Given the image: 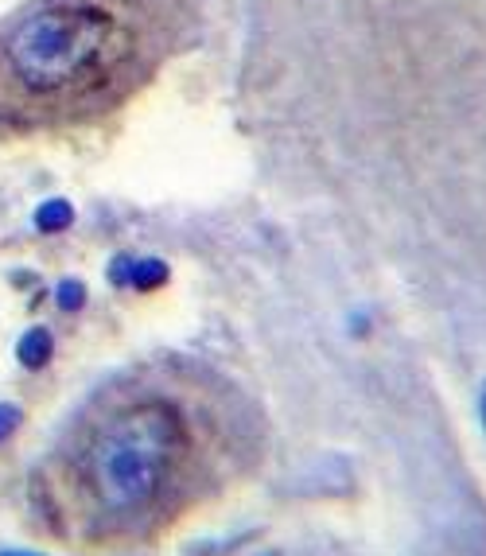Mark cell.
I'll return each instance as SVG.
<instances>
[{
  "label": "cell",
  "mask_w": 486,
  "mask_h": 556,
  "mask_svg": "<svg viewBox=\"0 0 486 556\" xmlns=\"http://www.w3.org/2000/svg\"><path fill=\"white\" fill-rule=\"evenodd\" d=\"M187 0H24L0 16V133L98 125L183 47Z\"/></svg>",
  "instance_id": "cell-1"
},
{
  "label": "cell",
  "mask_w": 486,
  "mask_h": 556,
  "mask_svg": "<svg viewBox=\"0 0 486 556\" xmlns=\"http://www.w3.org/2000/svg\"><path fill=\"white\" fill-rule=\"evenodd\" d=\"M55 331L47 327V323H32L20 339H16V362L28 370V374H39V370H47L51 366V358H55Z\"/></svg>",
  "instance_id": "cell-2"
},
{
  "label": "cell",
  "mask_w": 486,
  "mask_h": 556,
  "mask_svg": "<svg viewBox=\"0 0 486 556\" xmlns=\"http://www.w3.org/2000/svg\"><path fill=\"white\" fill-rule=\"evenodd\" d=\"M32 226H35V234H43V238L63 234V230L74 226V203H67V199H47V203H39L32 214Z\"/></svg>",
  "instance_id": "cell-3"
},
{
  "label": "cell",
  "mask_w": 486,
  "mask_h": 556,
  "mask_svg": "<svg viewBox=\"0 0 486 556\" xmlns=\"http://www.w3.org/2000/svg\"><path fill=\"white\" fill-rule=\"evenodd\" d=\"M172 277V269H168V261H160V257H140L137 265H133V284L129 288H137V292H156V288H164Z\"/></svg>",
  "instance_id": "cell-4"
},
{
  "label": "cell",
  "mask_w": 486,
  "mask_h": 556,
  "mask_svg": "<svg viewBox=\"0 0 486 556\" xmlns=\"http://www.w3.org/2000/svg\"><path fill=\"white\" fill-rule=\"evenodd\" d=\"M55 308L67 315H78L82 308H86V300H90V288H86V280L78 277H63L59 284H55Z\"/></svg>",
  "instance_id": "cell-5"
},
{
  "label": "cell",
  "mask_w": 486,
  "mask_h": 556,
  "mask_svg": "<svg viewBox=\"0 0 486 556\" xmlns=\"http://www.w3.org/2000/svg\"><path fill=\"white\" fill-rule=\"evenodd\" d=\"M133 265H137L133 253H117V257L109 261V269H105L109 284H113V288H129V284H133Z\"/></svg>",
  "instance_id": "cell-6"
},
{
  "label": "cell",
  "mask_w": 486,
  "mask_h": 556,
  "mask_svg": "<svg viewBox=\"0 0 486 556\" xmlns=\"http://www.w3.org/2000/svg\"><path fill=\"white\" fill-rule=\"evenodd\" d=\"M20 424H24V409L16 401H0V444L12 440L20 432Z\"/></svg>",
  "instance_id": "cell-7"
},
{
  "label": "cell",
  "mask_w": 486,
  "mask_h": 556,
  "mask_svg": "<svg viewBox=\"0 0 486 556\" xmlns=\"http://www.w3.org/2000/svg\"><path fill=\"white\" fill-rule=\"evenodd\" d=\"M12 284H16V288H35V284H39V277H35V273H28V269H20V273H12Z\"/></svg>",
  "instance_id": "cell-8"
},
{
  "label": "cell",
  "mask_w": 486,
  "mask_h": 556,
  "mask_svg": "<svg viewBox=\"0 0 486 556\" xmlns=\"http://www.w3.org/2000/svg\"><path fill=\"white\" fill-rule=\"evenodd\" d=\"M0 556H47V553H39V549H0Z\"/></svg>",
  "instance_id": "cell-9"
},
{
  "label": "cell",
  "mask_w": 486,
  "mask_h": 556,
  "mask_svg": "<svg viewBox=\"0 0 486 556\" xmlns=\"http://www.w3.org/2000/svg\"><path fill=\"white\" fill-rule=\"evenodd\" d=\"M479 417H483V428H486V385H483V397H479Z\"/></svg>",
  "instance_id": "cell-10"
}]
</instances>
